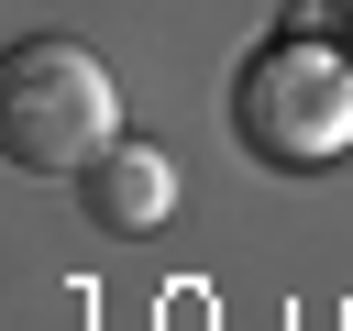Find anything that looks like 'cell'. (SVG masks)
Wrapping results in <instances>:
<instances>
[{"instance_id":"obj_1","label":"cell","mask_w":353,"mask_h":331,"mask_svg":"<svg viewBox=\"0 0 353 331\" xmlns=\"http://www.w3.org/2000/svg\"><path fill=\"white\" fill-rule=\"evenodd\" d=\"M121 143V88L88 44L66 33H22L0 66V154L22 177H77Z\"/></svg>"},{"instance_id":"obj_2","label":"cell","mask_w":353,"mask_h":331,"mask_svg":"<svg viewBox=\"0 0 353 331\" xmlns=\"http://www.w3.org/2000/svg\"><path fill=\"white\" fill-rule=\"evenodd\" d=\"M232 132H243L254 166H287V177L331 166L353 143V66L331 44H298V33L287 44H254L243 77H232Z\"/></svg>"},{"instance_id":"obj_4","label":"cell","mask_w":353,"mask_h":331,"mask_svg":"<svg viewBox=\"0 0 353 331\" xmlns=\"http://www.w3.org/2000/svg\"><path fill=\"white\" fill-rule=\"evenodd\" d=\"M320 22H342V33H353V0H320Z\"/></svg>"},{"instance_id":"obj_3","label":"cell","mask_w":353,"mask_h":331,"mask_svg":"<svg viewBox=\"0 0 353 331\" xmlns=\"http://www.w3.org/2000/svg\"><path fill=\"white\" fill-rule=\"evenodd\" d=\"M77 210L99 221V232H154L165 210H176V166L154 154V143H110L99 166H77Z\"/></svg>"}]
</instances>
